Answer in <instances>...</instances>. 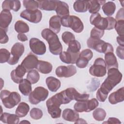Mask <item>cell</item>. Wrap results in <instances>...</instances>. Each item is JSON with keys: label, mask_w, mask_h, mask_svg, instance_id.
I'll list each match as a JSON object with an SVG mask.
<instances>
[{"label": "cell", "mask_w": 124, "mask_h": 124, "mask_svg": "<svg viewBox=\"0 0 124 124\" xmlns=\"http://www.w3.org/2000/svg\"><path fill=\"white\" fill-rule=\"evenodd\" d=\"M90 23L95 27L102 30H107L108 20L107 17H103L99 13L92 14L90 17Z\"/></svg>", "instance_id": "obj_12"}, {"label": "cell", "mask_w": 124, "mask_h": 124, "mask_svg": "<svg viewBox=\"0 0 124 124\" xmlns=\"http://www.w3.org/2000/svg\"><path fill=\"white\" fill-rule=\"evenodd\" d=\"M25 47L24 45L20 43H15L11 49V57L7 62L10 65L16 64L19 58L24 52Z\"/></svg>", "instance_id": "obj_10"}, {"label": "cell", "mask_w": 124, "mask_h": 124, "mask_svg": "<svg viewBox=\"0 0 124 124\" xmlns=\"http://www.w3.org/2000/svg\"><path fill=\"white\" fill-rule=\"evenodd\" d=\"M19 117L16 114H10L4 112L0 115V120L4 124H17L19 123Z\"/></svg>", "instance_id": "obj_22"}, {"label": "cell", "mask_w": 124, "mask_h": 124, "mask_svg": "<svg viewBox=\"0 0 124 124\" xmlns=\"http://www.w3.org/2000/svg\"><path fill=\"white\" fill-rule=\"evenodd\" d=\"M75 11L78 13H84L88 10V0H77L73 4Z\"/></svg>", "instance_id": "obj_31"}, {"label": "cell", "mask_w": 124, "mask_h": 124, "mask_svg": "<svg viewBox=\"0 0 124 124\" xmlns=\"http://www.w3.org/2000/svg\"><path fill=\"white\" fill-rule=\"evenodd\" d=\"M30 123L29 122H28V121H21V122H20V123Z\"/></svg>", "instance_id": "obj_53"}, {"label": "cell", "mask_w": 124, "mask_h": 124, "mask_svg": "<svg viewBox=\"0 0 124 124\" xmlns=\"http://www.w3.org/2000/svg\"><path fill=\"white\" fill-rule=\"evenodd\" d=\"M81 123H87L86 121H84L83 119L78 118L76 122H75V124H81Z\"/></svg>", "instance_id": "obj_52"}, {"label": "cell", "mask_w": 124, "mask_h": 124, "mask_svg": "<svg viewBox=\"0 0 124 124\" xmlns=\"http://www.w3.org/2000/svg\"><path fill=\"white\" fill-rule=\"evenodd\" d=\"M18 89L22 94L25 96H27L29 95L31 92V83L27 79H23L19 83Z\"/></svg>", "instance_id": "obj_28"}, {"label": "cell", "mask_w": 124, "mask_h": 124, "mask_svg": "<svg viewBox=\"0 0 124 124\" xmlns=\"http://www.w3.org/2000/svg\"><path fill=\"white\" fill-rule=\"evenodd\" d=\"M42 37L49 45V51L54 55H59L62 50V46L58 35L49 29H45L41 32Z\"/></svg>", "instance_id": "obj_3"}, {"label": "cell", "mask_w": 124, "mask_h": 124, "mask_svg": "<svg viewBox=\"0 0 124 124\" xmlns=\"http://www.w3.org/2000/svg\"><path fill=\"white\" fill-rule=\"evenodd\" d=\"M38 61L37 56L32 53H30L22 61L21 65L27 71H29L33 70L34 68H36Z\"/></svg>", "instance_id": "obj_16"}, {"label": "cell", "mask_w": 124, "mask_h": 124, "mask_svg": "<svg viewBox=\"0 0 124 124\" xmlns=\"http://www.w3.org/2000/svg\"><path fill=\"white\" fill-rule=\"evenodd\" d=\"M29 110L30 107L28 104L25 102H21L16 110V114L19 117H24L27 115Z\"/></svg>", "instance_id": "obj_33"}, {"label": "cell", "mask_w": 124, "mask_h": 124, "mask_svg": "<svg viewBox=\"0 0 124 124\" xmlns=\"http://www.w3.org/2000/svg\"><path fill=\"white\" fill-rule=\"evenodd\" d=\"M56 7L55 9L56 13L61 18L69 16V10L68 4L61 0H56Z\"/></svg>", "instance_id": "obj_19"}, {"label": "cell", "mask_w": 124, "mask_h": 124, "mask_svg": "<svg viewBox=\"0 0 124 124\" xmlns=\"http://www.w3.org/2000/svg\"><path fill=\"white\" fill-rule=\"evenodd\" d=\"M90 74L94 77H102L107 73V65L105 60L102 58H97L89 69Z\"/></svg>", "instance_id": "obj_8"}, {"label": "cell", "mask_w": 124, "mask_h": 124, "mask_svg": "<svg viewBox=\"0 0 124 124\" xmlns=\"http://www.w3.org/2000/svg\"><path fill=\"white\" fill-rule=\"evenodd\" d=\"M61 18L58 16H53L49 19V29L55 33H58L61 30Z\"/></svg>", "instance_id": "obj_25"}, {"label": "cell", "mask_w": 124, "mask_h": 124, "mask_svg": "<svg viewBox=\"0 0 124 124\" xmlns=\"http://www.w3.org/2000/svg\"><path fill=\"white\" fill-rule=\"evenodd\" d=\"M116 19L117 21L119 20H124V8H121L118 11L116 15Z\"/></svg>", "instance_id": "obj_48"}, {"label": "cell", "mask_w": 124, "mask_h": 124, "mask_svg": "<svg viewBox=\"0 0 124 124\" xmlns=\"http://www.w3.org/2000/svg\"><path fill=\"white\" fill-rule=\"evenodd\" d=\"M15 30L18 33H24L29 32V27L23 21L18 20L15 24Z\"/></svg>", "instance_id": "obj_35"}, {"label": "cell", "mask_w": 124, "mask_h": 124, "mask_svg": "<svg viewBox=\"0 0 124 124\" xmlns=\"http://www.w3.org/2000/svg\"><path fill=\"white\" fill-rule=\"evenodd\" d=\"M93 56V53L92 50L89 49L83 50L79 55L78 58L76 62V65L80 68L86 67L89 62Z\"/></svg>", "instance_id": "obj_14"}, {"label": "cell", "mask_w": 124, "mask_h": 124, "mask_svg": "<svg viewBox=\"0 0 124 124\" xmlns=\"http://www.w3.org/2000/svg\"><path fill=\"white\" fill-rule=\"evenodd\" d=\"M37 1L39 3V8L40 9L45 11L55 10L56 7V0H42Z\"/></svg>", "instance_id": "obj_29"}, {"label": "cell", "mask_w": 124, "mask_h": 124, "mask_svg": "<svg viewBox=\"0 0 124 124\" xmlns=\"http://www.w3.org/2000/svg\"><path fill=\"white\" fill-rule=\"evenodd\" d=\"M11 57V54L9 51L5 48L0 49V62L1 63L8 62Z\"/></svg>", "instance_id": "obj_40"}, {"label": "cell", "mask_w": 124, "mask_h": 124, "mask_svg": "<svg viewBox=\"0 0 124 124\" xmlns=\"http://www.w3.org/2000/svg\"><path fill=\"white\" fill-rule=\"evenodd\" d=\"M87 46L95 51L101 53H106L108 52H113L112 46L99 38L90 37L87 41Z\"/></svg>", "instance_id": "obj_4"}, {"label": "cell", "mask_w": 124, "mask_h": 124, "mask_svg": "<svg viewBox=\"0 0 124 124\" xmlns=\"http://www.w3.org/2000/svg\"><path fill=\"white\" fill-rule=\"evenodd\" d=\"M68 47L67 51L74 54L79 53V51L81 48L80 43L76 40L71 41L68 44Z\"/></svg>", "instance_id": "obj_36"}, {"label": "cell", "mask_w": 124, "mask_h": 124, "mask_svg": "<svg viewBox=\"0 0 124 124\" xmlns=\"http://www.w3.org/2000/svg\"><path fill=\"white\" fill-rule=\"evenodd\" d=\"M107 18L108 20V27L107 30H110L114 29L117 22L116 20L111 16H108Z\"/></svg>", "instance_id": "obj_46"}, {"label": "cell", "mask_w": 124, "mask_h": 124, "mask_svg": "<svg viewBox=\"0 0 124 124\" xmlns=\"http://www.w3.org/2000/svg\"><path fill=\"white\" fill-rule=\"evenodd\" d=\"M30 114L32 119L34 120H39L42 117L43 113L40 108H33L30 111Z\"/></svg>", "instance_id": "obj_41"}, {"label": "cell", "mask_w": 124, "mask_h": 124, "mask_svg": "<svg viewBox=\"0 0 124 124\" xmlns=\"http://www.w3.org/2000/svg\"><path fill=\"white\" fill-rule=\"evenodd\" d=\"M59 55L60 59L63 62L67 64H74L78 58L79 53L74 54L66 51L62 52Z\"/></svg>", "instance_id": "obj_20"}, {"label": "cell", "mask_w": 124, "mask_h": 124, "mask_svg": "<svg viewBox=\"0 0 124 124\" xmlns=\"http://www.w3.org/2000/svg\"><path fill=\"white\" fill-rule=\"evenodd\" d=\"M117 41L118 44L122 46H124V36H118L117 37Z\"/></svg>", "instance_id": "obj_51"}, {"label": "cell", "mask_w": 124, "mask_h": 124, "mask_svg": "<svg viewBox=\"0 0 124 124\" xmlns=\"http://www.w3.org/2000/svg\"><path fill=\"white\" fill-rule=\"evenodd\" d=\"M77 73L76 67L73 65L58 66L55 70L56 76L59 78H69L75 75Z\"/></svg>", "instance_id": "obj_15"}, {"label": "cell", "mask_w": 124, "mask_h": 124, "mask_svg": "<svg viewBox=\"0 0 124 124\" xmlns=\"http://www.w3.org/2000/svg\"><path fill=\"white\" fill-rule=\"evenodd\" d=\"M105 61L108 69L111 68H118V63L113 52H108L105 53Z\"/></svg>", "instance_id": "obj_23"}, {"label": "cell", "mask_w": 124, "mask_h": 124, "mask_svg": "<svg viewBox=\"0 0 124 124\" xmlns=\"http://www.w3.org/2000/svg\"><path fill=\"white\" fill-rule=\"evenodd\" d=\"M0 43L6 44L9 41V37L6 34V31L2 29H0Z\"/></svg>", "instance_id": "obj_45"}, {"label": "cell", "mask_w": 124, "mask_h": 124, "mask_svg": "<svg viewBox=\"0 0 124 124\" xmlns=\"http://www.w3.org/2000/svg\"><path fill=\"white\" fill-rule=\"evenodd\" d=\"M61 25L63 27L70 28L76 33L81 32L84 29V25L80 19L73 15H69L61 18Z\"/></svg>", "instance_id": "obj_6"}, {"label": "cell", "mask_w": 124, "mask_h": 124, "mask_svg": "<svg viewBox=\"0 0 124 124\" xmlns=\"http://www.w3.org/2000/svg\"><path fill=\"white\" fill-rule=\"evenodd\" d=\"M36 69L40 73L44 74H47L51 72L52 70V65L48 62L39 60L38 61Z\"/></svg>", "instance_id": "obj_30"}, {"label": "cell", "mask_w": 124, "mask_h": 124, "mask_svg": "<svg viewBox=\"0 0 124 124\" xmlns=\"http://www.w3.org/2000/svg\"><path fill=\"white\" fill-rule=\"evenodd\" d=\"M29 45L31 51L35 54L42 55L46 53V45L38 38H31L30 40Z\"/></svg>", "instance_id": "obj_13"}, {"label": "cell", "mask_w": 124, "mask_h": 124, "mask_svg": "<svg viewBox=\"0 0 124 124\" xmlns=\"http://www.w3.org/2000/svg\"><path fill=\"white\" fill-rule=\"evenodd\" d=\"M121 122L118 119L114 117L109 118L107 121L104 122L103 123V124H121Z\"/></svg>", "instance_id": "obj_49"}, {"label": "cell", "mask_w": 124, "mask_h": 124, "mask_svg": "<svg viewBox=\"0 0 124 124\" xmlns=\"http://www.w3.org/2000/svg\"><path fill=\"white\" fill-rule=\"evenodd\" d=\"M104 34V31L98 29L96 27H94L91 31L90 37L93 38H97L100 39L103 37Z\"/></svg>", "instance_id": "obj_44"}, {"label": "cell", "mask_w": 124, "mask_h": 124, "mask_svg": "<svg viewBox=\"0 0 124 124\" xmlns=\"http://www.w3.org/2000/svg\"><path fill=\"white\" fill-rule=\"evenodd\" d=\"M93 116L95 120L97 121H102L106 118V112L102 108H97L93 111Z\"/></svg>", "instance_id": "obj_38"}, {"label": "cell", "mask_w": 124, "mask_h": 124, "mask_svg": "<svg viewBox=\"0 0 124 124\" xmlns=\"http://www.w3.org/2000/svg\"><path fill=\"white\" fill-rule=\"evenodd\" d=\"M12 20V15L8 10H2L0 14V27L6 32Z\"/></svg>", "instance_id": "obj_17"}, {"label": "cell", "mask_w": 124, "mask_h": 124, "mask_svg": "<svg viewBox=\"0 0 124 124\" xmlns=\"http://www.w3.org/2000/svg\"><path fill=\"white\" fill-rule=\"evenodd\" d=\"M46 83L48 89L52 92H56L61 87L60 80L51 76L46 79Z\"/></svg>", "instance_id": "obj_26"}, {"label": "cell", "mask_w": 124, "mask_h": 124, "mask_svg": "<svg viewBox=\"0 0 124 124\" xmlns=\"http://www.w3.org/2000/svg\"><path fill=\"white\" fill-rule=\"evenodd\" d=\"M98 105L97 100L96 98H92L83 101H77L75 104L74 108L78 112H90L95 109Z\"/></svg>", "instance_id": "obj_9"}, {"label": "cell", "mask_w": 124, "mask_h": 124, "mask_svg": "<svg viewBox=\"0 0 124 124\" xmlns=\"http://www.w3.org/2000/svg\"><path fill=\"white\" fill-rule=\"evenodd\" d=\"M89 8L88 11L90 13L92 14L98 13L99 11L101 5L106 3V0H88Z\"/></svg>", "instance_id": "obj_32"}, {"label": "cell", "mask_w": 124, "mask_h": 124, "mask_svg": "<svg viewBox=\"0 0 124 124\" xmlns=\"http://www.w3.org/2000/svg\"><path fill=\"white\" fill-rule=\"evenodd\" d=\"M123 75L118 68H111L108 69V77L97 91L96 96L98 101L104 102L108 93L122 79Z\"/></svg>", "instance_id": "obj_1"}, {"label": "cell", "mask_w": 124, "mask_h": 124, "mask_svg": "<svg viewBox=\"0 0 124 124\" xmlns=\"http://www.w3.org/2000/svg\"><path fill=\"white\" fill-rule=\"evenodd\" d=\"M0 99L5 108H12L20 102L21 97L17 92L3 90L0 92Z\"/></svg>", "instance_id": "obj_5"}, {"label": "cell", "mask_w": 124, "mask_h": 124, "mask_svg": "<svg viewBox=\"0 0 124 124\" xmlns=\"http://www.w3.org/2000/svg\"><path fill=\"white\" fill-rule=\"evenodd\" d=\"M124 46H118L116 48V53L117 56L122 60H123L124 58Z\"/></svg>", "instance_id": "obj_47"}, {"label": "cell", "mask_w": 124, "mask_h": 124, "mask_svg": "<svg viewBox=\"0 0 124 124\" xmlns=\"http://www.w3.org/2000/svg\"><path fill=\"white\" fill-rule=\"evenodd\" d=\"M48 95V91L44 87L39 86L31 93L29 96V102L33 105H37L45 101Z\"/></svg>", "instance_id": "obj_7"}, {"label": "cell", "mask_w": 124, "mask_h": 124, "mask_svg": "<svg viewBox=\"0 0 124 124\" xmlns=\"http://www.w3.org/2000/svg\"><path fill=\"white\" fill-rule=\"evenodd\" d=\"M62 39L65 44L68 45L71 41L75 40V37L72 32L69 31H65L62 34Z\"/></svg>", "instance_id": "obj_42"}, {"label": "cell", "mask_w": 124, "mask_h": 124, "mask_svg": "<svg viewBox=\"0 0 124 124\" xmlns=\"http://www.w3.org/2000/svg\"><path fill=\"white\" fill-rule=\"evenodd\" d=\"M71 101L72 99L66 90L56 93L46 102L48 113L52 118H60L62 113V110L60 108V106L62 104H68Z\"/></svg>", "instance_id": "obj_2"}, {"label": "cell", "mask_w": 124, "mask_h": 124, "mask_svg": "<svg viewBox=\"0 0 124 124\" xmlns=\"http://www.w3.org/2000/svg\"><path fill=\"white\" fill-rule=\"evenodd\" d=\"M79 114L77 111L70 108L64 109L62 113L63 119L69 122H76L79 118Z\"/></svg>", "instance_id": "obj_24"}, {"label": "cell", "mask_w": 124, "mask_h": 124, "mask_svg": "<svg viewBox=\"0 0 124 124\" xmlns=\"http://www.w3.org/2000/svg\"><path fill=\"white\" fill-rule=\"evenodd\" d=\"M102 9L104 13L108 16H109L114 13L116 5L112 1H108L102 5Z\"/></svg>", "instance_id": "obj_34"}, {"label": "cell", "mask_w": 124, "mask_h": 124, "mask_svg": "<svg viewBox=\"0 0 124 124\" xmlns=\"http://www.w3.org/2000/svg\"><path fill=\"white\" fill-rule=\"evenodd\" d=\"M27 70L21 64L11 72V78L16 83H19L23 79V77L26 73Z\"/></svg>", "instance_id": "obj_18"}, {"label": "cell", "mask_w": 124, "mask_h": 124, "mask_svg": "<svg viewBox=\"0 0 124 124\" xmlns=\"http://www.w3.org/2000/svg\"><path fill=\"white\" fill-rule=\"evenodd\" d=\"M20 7L21 3L19 0H4L2 4L3 10H12L15 12H17Z\"/></svg>", "instance_id": "obj_27"}, {"label": "cell", "mask_w": 124, "mask_h": 124, "mask_svg": "<svg viewBox=\"0 0 124 124\" xmlns=\"http://www.w3.org/2000/svg\"><path fill=\"white\" fill-rule=\"evenodd\" d=\"M27 79L31 84H35L40 79V75L37 70H31L28 72L27 75Z\"/></svg>", "instance_id": "obj_37"}, {"label": "cell", "mask_w": 124, "mask_h": 124, "mask_svg": "<svg viewBox=\"0 0 124 124\" xmlns=\"http://www.w3.org/2000/svg\"><path fill=\"white\" fill-rule=\"evenodd\" d=\"M17 37L18 40L21 42H25L28 40L27 36L24 33H18Z\"/></svg>", "instance_id": "obj_50"}, {"label": "cell", "mask_w": 124, "mask_h": 124, "mask_svg": "<svg viewBox=\"0 0 124 124\" xmlns=\"http://www.w3.org/2000/svg\"><path fill=\"white\" fill-rule=\"evenodd\" d=\"M21 17L33 23H38L41 21L42 17V12L39 10H25L20 13Z\"/></svg>", "instance_id": "obj_11"}, {"label": "cell", "mask_w": 124, "mask_h": 124, "mask_svg": "<svg viewBox=\"0 0 124 124\" xmlns=\"http://www.w3.org/2000/svg\"><path fill=\"white\" fill-rule=\"evenodd\" d=\"M124 20H119L116 22L114 28L119 36H124Z\"/></svg>", "instance_id": "obj_43"}, {"label": "cell", "mask_w": 124, "mask_h": 124, "mask_svg": "<svg viewBox=\"0 0 124 124\" xmlns=\"http://www.w3.org/2000/svg\"><path fill=\"white\" fill-rule=\"evenodd\" d=\"M124 87L119 89L117 91L111 93L108 96V101L111 104H116L122 102L124 100Z\"/></svg>", "instance_id": "obj_21"}, {"label": "cell", "mask_w": 124, "mask_h": 124, "mask_svg": "<svg viewBox=\"0 0 124 124\" xmlns=\"http://www.w3.org/2000/svg\"><path fill=\"white\" fill-rule=\"evenodd\" d=\"M23 4L27 10H35L39 8V3L37 0H24L23 1Z\"/></svg>", "instance_id": "obj_39"}]
</instances>
